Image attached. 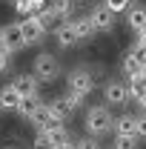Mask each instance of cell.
Segmentation results:
<instances>
[{"label":"cell","instance_id":"6da1fadb","mask_svg":"<svg viewBox=\"0 0 146 149\" xmlns=\"http://www.w3.org/2000/svg\"><path fill=\"white\" fill-rule=\"evenodd\" d=\"M115 123V118L109 115V106H92L86 112V129H89V138H97V135H106Z\"/></svg>","mask_w":146,"mask_h":149},{"label":"cell","instance_id":"7a4b0ae2","mask_svg":"<svg viewBox=\"0 0 146 149\" xmlns=\"http://www.w3.org/2000/svg\"><path fill=\"white\" fill-rule=\"evenodd\" d=\"M95 89V72L92 69H83V66H77L72 74H69V95L74 97H86V95Z\"/></svg>","mask_w":146,"mask_h":149},{"label":"cell","instance_id":"3957f363","mask_svg":"<svg viewBox=\"0 0 146 149\" xmlns=\"http://www.w3.org/2000/svg\"><path fill=\"white\" fill-rule=\"evenodd\" d=\"M40 80V83H49L60 74V66H57V57L55 55H37L35 57V72H32Z\"/></svg>","mask_w":146,"mask_h":149},{"label":"cell","instance_id":"277c9868","mask_svg":"<svg viewBox=\"0 0 146 149\" xmlns=\"http://www.w3.org/2000/svg\"><path fill=\"white\" fill-rule=\"evenodd\" d=\"M66 141H69L66 126H55V129H46V132L35 135V146H40V149H55L60 143H66Z\"/></svg>","mask_w":146,"mask_h":149},{"label":"cell","instance_id":"5b68a950","mask_svg":"<svg viewBox=\"0 0 146 149\" xmlns=\"http://www.w3.org/2000/svg\"><path fill=\"white\" fill-rule=\"evenodd\" d=\"M17 26H20V35H23V43H26V46H35V43H40V40L46 37V29L37 23L35 15H32V17H23Z\"/></svg>","mask_w":146,"mask_h":149},{"label":"cell","instance_id":"8992f818","mask_svg":"<svg viewBox=\"0 0 146 149\" xmlns=\"http://www.w3.org/2000/svg\"><path fill=\"white\" fill-rule=\"evenodd\" d=\"M89 20H92V26H95V32H109L112 26H115V12H109L103 3H97L89 12Z\"/></svg>","mask_w":146,"mask_h":149},{"label":"cell","instance_id":"52a82bcc","mask_svg":"<svg viewBox=\"0 0 146 149\" xmlns=\"http://www.w3.org/2000/svg\"><path fill=\"white\" fill-rule=\"evenodd\" d=\"M103 100H106V106H120V103H126L129 100L126 83H123V80H109L106 89H103Z\"/></svg>","mask_w":146,"mask_h":149},{"label":"cell","instance_id":"ba28073f","mask_svg":"<svg viewBox=\"0 0 146 149\" xmlns=\"http://www.w3.org/2000/svg\"><path fill=\"white\" fill-rule=\"evenodd\" d=\"M80 106V97H74V95H66V97H57V100H52L49 103V109H52V115H55L57 120L63 123V118H69L74 109Z\"/></svg>","mask_w":146,"mask_h":149},{"label":"cell","instance_id":"9c48e42d","mask_svg":"<svg viewBox=\"0 0 146 149\" xmlns=\"http://www.w3.org/2000/svg\"><path fill=\"white\" fill-rule=\"evenodd\" d=\"M146 66V55L138 49V46H132L126 55H123V72L129 74V77H135V74H140Z\"/></svg>","mask_w":146,"mask_h":149},{"label":"cell","instance_id":"30bf717a","mask_svg":"<svg viewBox=\"0 0 146 149\" xmlns=\"http://www.w3.org/2000/svg\"><path fill=\"white\" fill-rule=\"evenodd\" d=\"M15 92L20 97H37V89H40V80H37L35 74H17L15 77Z\"/></svg>","mask_w":146,"mask_h":149},{"label":"cell","instance_id":"8fae6325","mask_svg":"<svg viewBox=\"0 0 146 149\" xmlns=\"http://www.w3.org/2000/svg\"><path fill=\"white\" fill-rule=\"evenodd\" d=\"M0 35H3V43H6L9 55L26 46V43H23V35H20V26H17V23H9V26H0Z\"/></svg>","mask_w":146,"mask_h":149},{"label":"cell","instance_id":"7c38bea8","mask_svg":"<svg viewBox=\"0 0 146 149\" xmlns=\"http://www.w3.org/2000/svg\"><path fill=\"white\" fill-rule=\"evenodd\" d=\"M32 120H35V126H37L40 132H46V129H55V126H63V123L57 120L55 115H52L49 103H40V106H37V112L32 115Z\"/></svg>","mask_w":146,"mask_h":149},{"label":"cell","instance_id":"4fadbf2b","mask_svg":"<svg viewBox=\"0 0 146 149\" xmlns=\"http://www.w3.org/2000/svg\"><path fill=\"white\" fill-rule=\"evenodd\" d=\"M55 35H57V46H60V49H72V46H77V43H80V40H77V32H74V23H72V20L60 23Z\"/></svg>","mask_w":146,"mask_h":149},{"label":"cell","instance_id":"5bb4252c","mask_svg":"<svg viewBox=\"0 0 146 149\" xmlns=\"http://www.w3.org/2000/svg\"><path fill=\"white\" fill-rule=\"evenodd\" d=\"M126 23H129V29L143 32V29H146V6H140V3H129Z\"/></svg>","mask_w":146,"mask_h":149},{"label":"cell","instance_id":"9a60e30c","mask_svg":"<svg viewBox=\"0 0 146 149\" xmlns=\"http://www.w3.org/2000/svg\"><path fill=\"white\" fill-rule=\"evenodd\" d=\"M112 129L117 132V135H123V138H135V115H120V118H115Z\"/></svg>","mask_w":146,"mask_h":149},{"label":"cell","instance_id":"2e32d148","mask_svg":"<svg viewBox=\"0 0 146 149\" xmlns=\"http://www.w3.org/2000/svg\"><path fill=\"white\" fill-rule=\"evenodd\" d=\"M17 103H20V95L15 92L12 83L0 89V109H17Z\"/></svg>","mask_w":146,"mask_h":149},{"label":"cell","instance_id":"e0dca14e","mask_svg":"<svg viewBox=\"0 0 146 149\" xmlns=\"http://www.w3.org/2000/svg\"><path fill=\"white\" fill-rule=\"evenodd\" d=\"M126 92H129V97H135L138 103H143V100H146V86H143V80H140V74L129 77V83H126Z\"/></svg>","mask_w":146,"mask_h":149},{"label":"cell","instance_id":"ac0fdd59","mask_svg":"<svg viewBox=\"0 0 146 149\" xmlns=\"http://www.w3.org/2000/svg\"><path fill=\"white\" fill-rule=\"evenodd\" d=\"M72 23H74V32H77V40H89V37L95 35V26H92L89 15H86V17H77V20H72Z\"/></svg>","mask_w":146,"mask_h":149},{"label":"cell","instance_id":"d6986e66","mask_svg":"<svg viewBox=\"0 0 146 149\" xmlns=\"http://www.w3.org/2000/svg\"><path fill=\"white\" fill-rule=\"evenodd\" d=\"M37 106H40V100H37V97H20L17 115H20V118H32V115L37 112Z\"/></svg>","mask_w":146,"mask_h":149},{"label":"cell","instance_id":"ffe728a7","mask_svg":"<svg viewBox=\"0 0 146 149\" xmlns=\"http://www.w3.org/2000/svg\"><path fill=\"white\" fill-rule=\"evenodd\" d=\"M46 6L55 12L57 17H66V15L72 12V0H46Z\"/></svg>","mask_w":146,"mask_h":149},{"label":"cell","instance_id":"44dd1931","mask_svg":"<svg viewBox=\"0 0 146 149\" xmlns=\"http://www.w3.org/2000/svg\"><path fill=\"white\" fill-rule=\"evenodd\" d=\"M35 17H37V23H40L43 29H49V26H55V23H57V15L52 12V9H49V6H46V9H40Z\"/></svg>","mask_w":146,"mask_h":149},{"label":"cell","instance_id":"7402d4cb","mask_svg":"<svg viewBox=\"0 0 146 149\" xmlns=\"http://www.w3.org/2000/svg\"><path fill=\"white\" fill-rule=\"evenodd\" d=\"M112 149H138V138H123V135H115Z\"/></svg>","mask_w":146,"mask_h":149},{"label":"cell","instance_id":"603a6c76","mask_svg":"<svg viewBox=\"0 0 146 149\" xmlns=\"http://www.w3.org/2000/svg\"><path fill=\"white\" fill-rule=\"evenodd\" d=\"M103 6L117 15V12H126V9H129V0H103Z\"/></svg>","mask_w":146,"mask_h":149},{"label":"cell","instance_id":"cb8c5ba5","mask_svg":"<svg viewBox=\"0 0 146 149\" xmlns=\"http://www.w3.org/2000/svg\"><path fill=\"white\" fill-rule=\"evenodd\" d=\"M135 138H146V112L135 118Z\"/></svg>","mask_w":146,"mask_h":149},{"label":"cell","instance_id":"d4e9b609","mask_svg":"<svg viewBox=\"0 0 146 149\" xmlns=\"http://www.w3.org/2000/svg\"><path fill=\"white\" fill-rule=\"evenodd\" d=\"M74 149H100V146H97L95 138H80V141L74 143Z\"/></svg>","mask_w":146,"mask_h":149},{"label":"cell","instance_id":"484cf974","mask_svg":"<svg viewBox=\"0 0 146 149\" xmlns=\"http://www.w3.org/2000/svg\"><path fill=\"white\" fill-rule=\"evenodd\" d=\"M15 9H17L20 15H29V12H32V6H29V0H15Z\"/></svg>","mask_w":146,"mask_h":149},{"label":"cell","instance_id":"4316f807","mask_svg":"<svg viewBox=\"0 0 146 149\" xmlns=\"http://www.w3.org/2000/svg\"><path fill=\"white\" fill-rule=\"evenodd\" d=\"M135 46L146 55V29H143V32H138V43H135Z\"/></svg>","mask_w":146,"mask_h":149},{"label":"cell","instance_id":"83f0119b","mask_svg":"<svg viewBox=\"0 0 146 149\" xmlns=\"http://www.w3.org/2000/svg\"><path fill=\"white\" fill-rule=\"evenodd\" d=\"M29 6H32V12H40V9H46V0H29Z\"/></svg>","mask_w":146,"mask_h":149},{"label":"cell","instance_id":"f1b7e54d","mask_svg":"<svg viewBox=\"0 0 146 149\" xmlns=\"http://www.w3.org/2000/svg\"><path fill=\"white\" fill-rule=\"evenodd\" d=\"M9 60H12L9 55H0V74H3L6 69H9Z\"/></svg>","mask_w":146,"mask_h":149},{"label":"cell","instance_id":"f546056e","mask_svg":"<svg viewBox=\"0 0 146 149\" xmlns=\"http://www.w3.org/2000/svg\"><path fill=\"white\" fill-rule=\"evenodd\" d=\"M55 149H74V143H72V141H66V143H60V146H55Z\"/></svg>","mask_w":146,"mask_h":149},{"label":"cell","instance_id":"4dcf8cb0","mask_svg":"<svg viewBox=\"0 0 146 149\" xmlns=\"http://www.w3.org/2000/svg\"><path fill=\"white\" fill-rule=\"evenodd\" d=\"M0 55H9V49H6V43H3V35H0Z\"/></svg>","mask_w":146,"mask_h":149},{"label":"cell","instance_id":"1f68e13d","mask_svg":"<svg viewBox=\"0 0 146 149\" xmlns=\"http://www.w3.org/2000/svg\"><path fill=\"white\" fill-rule=\"evenodd\" d=\"M140 80H143V86H146V66H143V72H140Z\"/></svg>","mask_w":146,"mask_h":149}]
</instances>
